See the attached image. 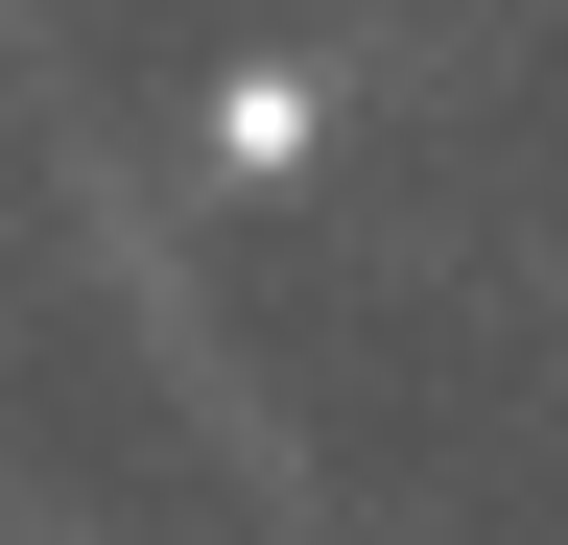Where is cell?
<instances>
[{
    "instance_id": "1",
    "label": "cell",
    "mask_w": 568,
    "mask_h": 545,
    "mask_svg": "<svg viewBox=\"0 0 568 545\" xmlns=\"http://www.w3.org/2000/svg\"><path fill=\"white\" fill-rule=\"evenodd\" d=\"M308 119H332L308 72H213V166H308Z\"/></svg>"
}]
</instances>
